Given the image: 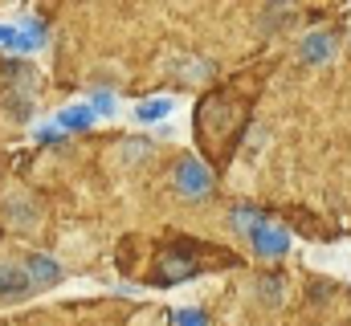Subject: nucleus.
<instances>
[{"mask_svg": "<svg viewBox=\"0 0 351 326\" xmlns=\"http://www.w3.org/2000/svg\"><path fill=\"white\" fill-rule=\"evenodd\" d=\"M254 290H258V302L262 306H282V281L278 277H258Z\"/></svg>", "mask_w": 351, "mask_h": 326, "instance_id": "nucleus-12", "label": "nucleus"}, {"mask_svg": "<svg viewBox=\"0 0 351 326\" xmlns=\"http://www.w3.org/2000/svg\"><path fill=\"white\" fill-rule=\"evenodd\" d=\"M229 221H233V225H237V229H241V233H250V229H254V225H258V221H262V216H258V212H250V208H237V212H233V216H229Z\"/></svg>", "mask_w": 351, "mask_h": 326, "instance_id": "nucleus-14", "label": "nucleus"}, {"mask_svg": "<svg viewBox=\"0 0 351 326\" xmlns=\"http://www.w3.org/2000/svg\"><path fill=\"white\" fill-rule=\"evenodd\" d=\"M172 98H147V102H139V106H135V118H139V123H160V118H168V114H172Z\"/></svg>", "mask_w": 351, "mask_h": 326, "instance_id": "nucleus-10", "label": "nucleus"}, {"mask_svg": "<svg viewBox=\"0 0 351 326\" xmlns=\"http://www.w3.org/2000/svg\"><path fill=\"white\" fill-rule=\"evenodd\" d=\"M0 45H12V25H0Z\"/></svg>", "mask_w": 351, "mask_h": 326, "instance_id": "nucleus-16", "label": "nucleus"}, {"mask_svg": "<svg viewBox=\"0 0 351 326\" xmlns=\"http://www.w3.org/2000/svg\"><path fill=\"white\" fill-rule=\"evenodd\" d=\"M180 78L188 82H208L217 70H213V62H204V58H180V66H172Z\"/></svg>", "mask_w": 351, "mask_h": 326, "instance_id": "nucleus-9", "label": "nucleus"}, {"mask_svg": "<svg viewBox=\"0 0 351 326\" xmlns=\"http://www.w3.org/2000/svg\"><path fill=\"white\" fill-rule=\"evenodd\" d=\"M274 4H290V0H274Z\"/></svg>", "mask_w": 351, "mask_h": 326, "instance_id": "nucleus-17", "label": "nucleus"}, {"mask_svg": "<svg viewBox=\"0 0 351 326\" xmlns=\"http://www.w3.org/2000/svg\"><path fill=\"white\" fill-rule=\"evenodd\" d=\"M86 106L94 110V118H98V114H102V118H114V114H119V98H114V90H94Z\"/></svg>", "mask_w": 351, "mask_h": 326, "instance_id": "nucleus-11", "label": "nucleus"}, {"mask_svg": "<svg viewBox=\"0 0 351 326\" xmlns=\"http://www.w3.org/2000/svg\"><path fill=\"white\" fill-rule=\"evenodd\" d=\"M208 188H213V171L196 160V155H184V160L176 163V196H184V200H204Z\"/></svg>", "mask_w": 351, "mask_h": 326, "instance_id": "nucleus-1", "label": "nucleus"}, {"mask_svg": "<svg viewBox=\"0 0 351 326\" xmlns=\"http://www.w3.org/2000/svg\"><path fill=\"white\" fill-rule=\"evenodd\" d=\"M8 216H12V229H21V233H33L37 225H41V212H37V204L29 200V196H12L8 200Z\"/></svg>", "mask_w": 351, "mask_h": 326, "instance_id": "nucleus-6", "label": "nucleus"}, {"mask_svg": "<svg viewBox=\"0 0 351 326\" xmlns=\"http://www.w3.org/2000/svg\"><path fill=\"white\" fill-rule=\"evenodd\" d=\"M176 326H208V318L200 314V310H176Z\"/></svg>", "mask_w": 351, "mask_h": 326, "instance_id": "nucleus-15", "label": "nucleus"}, {"mask_svg": "<svg viewBox=\"0 0 351 326\" xmlns=\"http://www.w3.org/2000/svg\"><path fill=\"white\" fill-rule=\"evenodd\" d=\"M250 241H254V249H258V257H282V253L290 249V233H286L282 225L258 221V225L250 229Z\"/></svg>", "mask_w": 351, "mask_h": 326, "instance_id": "nucleus-3", "label": "nucleus"}, {"mask_svg": "<svg viewBox=\"0 0 351 326\" xmlns=\"http://www.w3.org/2000/svg\"><path fill=\"white\" fill-rule=\"evenodd\" d=\"M152 143L147 139H127V143H119V151H114V160L123 163V167H139L143 160H152Z\"/></svg>", "mask_w": 351, "mask_h": 326, "instance_id": "nucleus-7", "label": "nucleus"}, {"mask_svg": "<svg viewBox=\"0 0 351 326\" xmlns=\"http://www.w3.org/2000/svg\"><path fill=\"white\" fill-rule=\"evenodd\" d=\"M298 58H302L306 66H315V70L331 66V62H335V37H331V29H315V33H306L302 45H298Z\"/></svg>", "mask_w": 351, "mask_h": 326, "instance_id": "nucleus-2", "label": "nucleus"}, {"mask_svg": "<svg viewBox=\"0 0 351 326\" xmlns=\"http://www.w3.org/2000/svg\"><path fill=\"white\" fill-rule=\"evenodd\" d=\"M25 273H29L33 290H41V286H58V281L66 277L62 261H58V257H45V253H33V257L25 261Z\"/></svg>", "mask_w": 351, "mask_h": 326, "instance_id": "nucleus-5", "label": "nucleus"}, {"mask_svg": "<svg viewBox=\"0 0 351 326\" xmlns=\"http://www.w3.org/2000/svg\"><path fill=\"white\" fill-rule=\"evenodd\" d=\"M33 294V281L25 273V265H12V261H0V302H21Z\"/></svg>", "mask_w": 351, "mask_h": 326, "instance_id": "nucleus-4", "label": "nucleus"}, {"mask_svg": "<svg viewBox=\"0 0 351 326\" xmlns=\"http://www.w3.org/2000/svg\"><path fill=\"white\" fill-rule=\"evenodd\" d=\"M4 106H8V114H16V118H29V114H33V102H29V94H25V90L8 94V102H4Z\"/></svg>", "mask_w": 351, "mask_h": 326, "instance_id": "nucleus-13", "label": "nucleus"}, {"mask_svg": "<svg viewBox=\"0 0 351 326\" xmlns=\"http://www.w3.org/2000/svg\"><path fill=\"white\" fill-rule=\"evenodd\" d=\"M90 123H94V110H90L86 102H82V106H66V110L58 114V127H62V131H86Z\"/></svg>", "mask_w": 351, "mask_h": 326, "instance_id": "nucleus-8", "label": "nucleus"}, {"mask_svg": "<svg viewBox=\"0 0 351 326\" xmlns=\"http://www.w3.org/2000/svg\"><path fill=\"white\" fill-rule=\"evenodd\" d=\"M348 41H351V37H348Z\"/></svg>", "mask_w": 351, "mask_h": 326, "instance_id": "nucleus-18", "label": "nucleus"}]
</instances>
